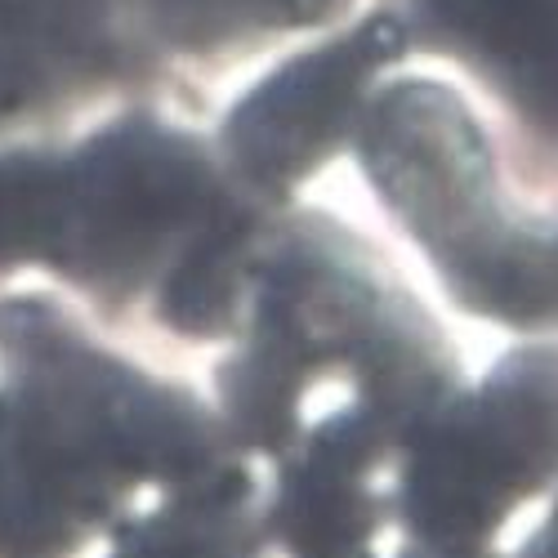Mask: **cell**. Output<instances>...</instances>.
Instances as JSON below:
<instances>
[{"mask_svg":"<svg viewBox=\"0 0 558 558\" xmlns=\"http://www.w3.org/2000/svg\"><path fill=\"white\" fill-rule=\"evenodd\" d=\"M246 304V353L232 362L228 402L272 451L327 393L331 411L366 407L411 429L456 389V357L438 327L327 223L259 246Z\"/></svg>","mask_w":558,"mask_h":558,"instance_id":"cell-1","label":"cell"},{"mask_svg":"<svg viewBox=\"0 0 558 558\" xmlns=\"http://www.w3.org/2000/svg\"><path fill=\"white\" fill-rule=\"evenodd\" d=\"M357 148L376 193L464 308L558 331V219L523 215L505 197L483 134L451 89L407 81L366 99Z\"/></svg>","mask_w":558,"mask_h":558,"instance_id":"cell-2","label":"cell"},{"mask_svg":"<svg viewBox=\"0 0 558 558\" xmlns=\"http://www.w3.org/2000/svg\"><path fill=\"white\" fill-rule=\"evenodd\" d=\"M558 474V349H519L451 389L398 438L393 509L407 541L483 558L500 523Z\"/></svg>","mask_w":558,"mask_h":558,"instance_id":"cell-3","label":"cell"},{"mask_svg":"<svg viewBox=\"0 0 558 558\" xmlns=\"http://www.w3.org/2000/svg\"><path fill=\"white\" fill-rule=\"evenodd\" d=\"M228 210L189 138L134 121L54 166L40 246L89 282L134 287L174 268Z\"/></svg>","mask_w":558,"mask_h":558,"instance_id":"cell-4","label":"cell"},{"mask_svg":"<svg viewBox=\"0 0 558 558\" xmlns=\"http://www.w3.org/2000/svg\"><path fill=\"white\" fill-rule=\"evenodd\" d=\"M402 50V23L393 14H371L353 32L264 76L223 125L232 174L268 197L291 193L357 130L371 85Z\"/></svg>","mask_w":558,"mask_h":558,"instance_id":"cell-5","label":"cell"},{"mask_svg":"<svg viewBox=\"0 0 558 558\" xmlns=\"http://www.w3.org/2000/svg\"><path fill=\"white\" fill-rule=\"evenodd\" d=\"M415 23L519 117L558 134V0H415Z\"/></svg>","mask_w":558,"mask_h":558,"instance_id":"cell-6","label":"cell"},{"mask_svg":"<svg viewBox=\"0 0 558 558\" xmlns=\"http://www.w3.org/2000/svg\"><path fill=\"white\" fill-rule=\"evenodd\" d=\"M104 50V0H0V121L23 117Z\"/></svg>","mask_w":558,"mask_h":558,"instance_id":"cell-7","label":"cell"},{"mask_svg":"<svg viewBox=\"0 0 558 558\" xmlns=\"http://www.w3.org/2000/svg\"><path fill=\"white\" fill-rule=\"evenodd\" d=\"M117 558H259L242 487L219 483L174 509H157L125 536Z\"/></svg>","mask_w":558,"mask_h":558,"instance_id":"cell-8","label":"cell"},{"mask_svg":"<svg viewBox=\"0 0 558 558\" xmlns=\"http://www.w3.org/2000/svg\"><path fill=\"white\" fill-rule=\"evenodd\" d=\"M349 0H161V14L183 36L219 40L246 32H291L331 19Z\"/></svg>","mask_w":558,"mask_h":558,"instance_id":"cell-9","label":"cell"},{"mask_svg":"<svg viewBox=\"0 0 558 558\" xmlns=\"http://www.w3.org/2000/svg\"><path fill=\"white\" fill-rule=\"evenodd\" d=\"M54 166L40 161H0V255L32 251L45 238Z\"/></svg>","mask_w":558,"mask_h":558,"instance_id":"cell-10","label":"cell"},{"mask_svg":"<svg viewBox=\"0 0 558 558\" xmlns=\"http://www.w3.org/2000/svg\"><path fill=\"white\" fill-rule=\"evenodd\" d=\"M523 558H558V509L549 514V523H545V532L532 541V549L523 554Z\"/></svg>","mask_w":558,"mask_h":558,"instance_id":"cell-11","label":"cell"}]
</instances>
